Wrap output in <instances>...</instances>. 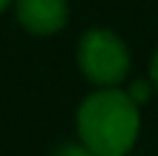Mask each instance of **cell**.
I'll list each match as a JSON object with an SVG mask.
<instances>
[{"instance_id": "cell-5", "label": "cell", "mask_w": 158, "mask_h": 156, "mask_svg": "<svg viewBox=\"0 0 158 156\" xmlns=\"http://www.w3.org/2000/svg\"><path fill=\"white\" fill-rule=\"evenodd\" d=\"M55 156H94L83 143H65L55 151Z\"/></svg>"}, {"instance_id": "cell-4", "label": "cell", "mask_w": 158, "mask_h": 156, "mask_svg": "<svg viewBox=\"0 0 158 156\" xmlns=\"http://www.w3.org/2000/svg\"><path fill=\"white\" fill-rule=\"evenodd\" d=\"M150 91H153V83L150 81H132L130 89H127V94H130V99L140 107V104H145L150 99Z\"/></svg>"}, {"instance_id": "cell-6", "label": "cell", "mask_w": 158, "mask_h": 156, "mask_svg": "<svg viewBox=\"0 0 158 156\" xmlns=\"http://www.w3.org/2000/svg\"><path fill=\"white\" fill-rule=\"evenodd\" d=\"M150 83H153V89L158 91V47H156L153 60H150Z\"/></svg>"}, {"instance_id": "cell-1", "label": "cell", "mask_w": 158, "mask_h": 156, "mask_svg": "<svg viewBox=\"0 0 158 156\" xmlns=\"http://www.w3.org/2000/svg\"><path fill=\"white\" fill-rule=\"evenodd\" d=\"M75 128L94 156H127L140 135V107L117 86L98 89L81 102Z\"/></svg>"}, {"instance_id": "cell-2", "label": "cell", "mask_w": 158, "mask_h": 156, "mask_svg": "<svg viewBox=\"0 0 158 156\" xmlns=\"http://www.w3.org/2000/svg\"><path fill=\"white\" fill-rule=\"evenodd\" d=\"M78 68L98 89H114L130 73V50L119 34L104 26L83 31L78 42Z\"/></svg>"}, {"instance_id": "cell-7", "label": "cell", "mask_w": 158, "mask_h": 156, "mask_svg": "<svg viewBox=\"0 0 158 156\" xmlns=\"http://www.w3.org/2000/svg\"><path fill=\"white\" fill-rule=\"evenodd\" d=\"M10 3H13V0H0V13H3L5 8H8V5H10Z\"/></svg>"}, {"instance_id": "cell-3", "label": "cell", "mask_w": 158, "mask_h": 156, "mask_svg": "<svg viewBox=\"0 0 158 156\" xmlns=\"http://www.w3.org/2000/svg\"><path fill=\"white\" fill-rule=\"evenodd\" d=\"M68 0H16V18L29 34L49 37L68 24Z\"/></svg>"}]
</instances>
